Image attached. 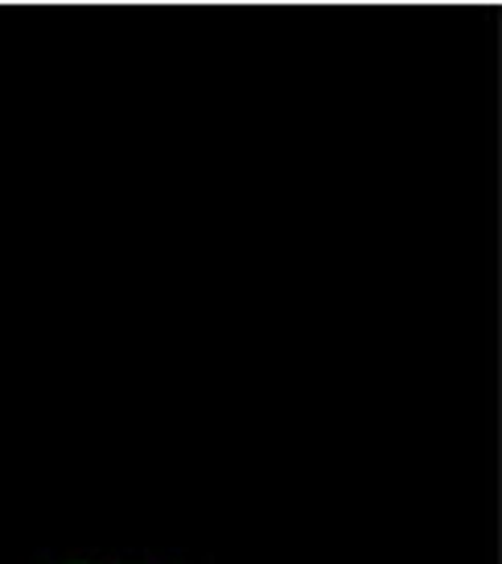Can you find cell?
I'll return each instance as SVG.
<instances>
[{
	"label": "cell",
	"mask_w": 502,
	"mask_h": 564,
	"mask_svg": "<svg viewBox=\"0 0 502 564\" xmlns=\"http://www.w3.org/2000/svg\"><path fill=\"white\" fill-rule=\"evenodd\" d=\"M42 564H194V561H177V556H120V552H70V556H50Z\"/></svg>",
	"instance_id": "1"
}]
</instances>
